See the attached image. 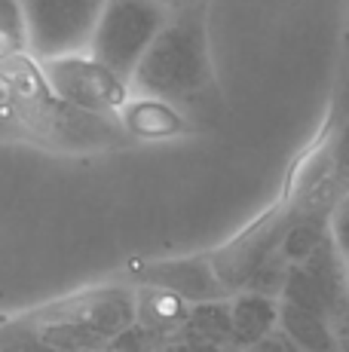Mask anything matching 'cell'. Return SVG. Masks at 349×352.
I'll return each instance as SVG.
<instances>
[{
    "label": "cell",
    "instance_id": "1",
    "mask_svg": "<svg viewBox=\"0 0 349 352\" xmlns=\"http://www.w3.org/2000/svg\"><path fill=\"white\" fill-rule=\"evenodd\" d=\"M205 10L209 0L174 12L129 80L132 96L169 101L196 129L221 113Z\"/></svg>",
    "mask_w": 349,
    "mask_h": 352
},
{
    "label": "cell",
    "instance_id": "2",
    "mask_svg": "<svg viewBox=\"0 0 349 352\" xmlns=\"http://www.w3.org/2000/svg\"><path fill=\"white\" fill-rule=\"evenodd\" d=\"M0 80L16 101V138L65 153L120 151L132 144L113 117L86 113L58 98L31 52L0 62Z\"/></svg>",
    "mask_w": 349,
    "mask_h": 352
},
{
    "label": "cell",
    "instance_id": "3",
    "mask_svg": "<svg viewBox=\"0 0 349 352\" xmlns=\"http://www.w3.org/2000/svg\"><path fill=\"white\" fill-rule=\"evenodd\" d=\"M169 19L172 16L157 0H107L86 52L123 80H132Z\"/></svg>",
    "mask_w": 349,
    "mask_h": 352
},
{
    "label": "cell",
    "instance_id": "4",
    "mask_svg": "<svg viewBox=\"0 0 349 352\" xmlns=\"http://www.w3.org/2000/svg\"><path fill=\"white\" fill-rule=\"evenodd\" d=\"M49 89L71 107H80L86 113L98 117H120L126 101L132 98L129 80L113 74L89 52H71V56H56L40 62Z\"/></svg>",
    "mask_w": 349,
    "mask_h": 352
},
{
    "label": "cell",
    "instance_id": "5",
    "mask_svg": "<svg viewBox=\"0 0 349 352\" xmlns=\"http://www.w3.org/2000/svg\"><path fill=\"white\" fill-rule=\"evenodd\" d=\"M28 19V52L43 58L89 50L107 0H22Z\"/></svg>",
    "mask_w": 349,
    "mask_h": 352
},
{
    "label": "cell",
    "instance_id": "6",
    "mask_svg": "<svg viewBox=\"0 0 349 352\" xmlns=\"http://www.w3.org/2000/svg\"><path fill=\"white\" fill-rule=\"evenodd\" d=\"M291 221H294V212L285 202L273 206V208H267L258 221H251L248 230H243L236 239H230L224 248L209 254L214 273H218L221 285L227 288V294H230V291H243L251 270L279 248L282 236H285Z\"/></svg>",
    "mask_w": 349,
    "mask_h": 352
},
{
    "label": "cell",
    "instance_id": "7",
    "mask_svg": "<svg viewBox=\"0 0 349 352\" xmlns=\"http://www.w3.org/2000/svg\"><path fill=\"white\" fill-rule=\"evenodd\" d=\"M129 276L135 279V285L163 288V291H169V294L181 297L184 303H190V307L193 303L221 300V297H227V288L221 285L209 254L166 257V261L138 263V267H132Z\"/></svg>",
    "mask_w": 349,
    "mask_h": 352
},
{
    "label": "cell",
    "instance_id": "8",
    "mask_svg": "<svg viewBox=\"0 0 349 352\" xmlns=\"http://www.w3.org/2000/svg\"><path fill=\"white\" fill-rule=\"evenodd\" d=\"M120 129L129 135V141H169V138H184V135L199 132L184 113L169 101L147 98V96H132L126 107L117 117Z\"/></svg>",
    "mask_w": 349,
    "mask_h": 352
},
{
    "label": "cell",
    "instance_id": "9",
    "mask_svg": "<svg viewBox=\"0 0 349 352\" xmlns=\"http://www.w3.org/2000/svg\"><path fill=\"white\" fill-rule=\"evenodd\" d=\"M279 309L282 300L267 294H254V291H236L230 297V322H233V346L243 352L273 331H279Z\"/></svg>",
    "mask_w": 349,
    "mask_h": 352
},
{
    "label": "cell",
    "instance_id": "10",
    "mask_svg": "<svg viewBox=\"0 0 349 352\" xmlns=\"http://www.w3.org/2000/svg\"><path fill=\"white\" fill-rule=\"evenodd\" d=\"M135 322L144 324L147 331L159 334L163 340H172L174 334H181L190 316V303H184L181 297L169 294L163 288L150 285H135Z\"/></svg>",
    "mask_w": 349,
    "mask_h": 352
},
{
    "label": "cell",
    "instance_id": "11",
    "mask_svg": "<svg viewBox=\"0 0 349 352\" xmlns=\"http://www.w3.org/2000/svg\"><path fill=\"white\" fill-rule=\"evenodd\" d=\"M279 331L300 352H344L340 349V337H337V331H334L331 319H328V316H319V313H310V309L282 303Z\"/></svg>",
    "mask_w": 349,
    "mask_h": 352
},
{
    "label": "cell",
    "instance_id": "12",
    "mask_svg": "<svg viewBox=\"0 0 349 352\" xmlns=\"http://www.w3.org/2000/svg\"><path fill=\"white\" fill-rule=\"evenodd\" d=\"M187 334L199 337V340L212 343L221 349H233V322H230V297H221V300H205V303H193L190 316L184 324Z\"/></svg>",
    "mask_w": 349,
    "mask_h": 352
},
{
    "label": "cell",
    "instance_id": "13",
    "mask_svg": "<svg viewBox=\"0 0 349 352\" xmlns=\"http://www.w3.org/2000/svg\"><path fill=\"white\" fill-rule=\"evenodd\" d=\"M325 239H328V218H297L294 214V221L288 224L285 236L279 242V254L291 267H300L304 261H310V254Z\"/></svg>",
    "mask_w": 349,
    "mask_h": 352
},
{
    "label": "cell",
    "instance_id": "14",
    "mask_svg": "<svg viewBox=\"0 0 349 352\" xmlns=\"http://www.w3.org/2000/svg\"><path fill=\"white\" fill-rule=\"evenodd\" d=\"M28 52V19L22 0H0V62Z\"/></svg>",
    "mask_w": 349,
    "mask_h": 352
},
{
    "label": "cell",
    "instance_id": "15",
    "mask_svg": "<svg viewBox=\"0 0 349 352\" xmlns=\"http://www.w3.org/2000/svg\"><path fill=\"white\" fill-rule=\"evenodd\" d=\"M322 144H325L334 184L344 196H349V120H334V126L325 132Z\"/></svg>",
    "mask_w": 349,
    "mask_h": 352
},
{
    "label": "cell",
    "instance_id": "16",
    "mask_svg": "<svg viewBox=\"0 0 349 352\" xmlns=\"http://www.w3.org/2000/svg\"><path fill=\"white\" fill-rule=\"evenodd\" d=\"M279 300L288 303V307H300V309H310V313L328 316L325 297H322L319 282H315L304 267H291V273H288V282H285V288H282Z\"/></svg>",
    "mask_w": 349,
    "mask_h": 352
},
{
    "label": "cell",
    "instance_id": "17",
    "mask_svg": "<svg viewBox=\"0 0 349 352\" xmlns=\"http://www.w3.org/2000/svg\"><path fill=\"white\" fill-rule=\"evenodd\" d=\"M288 273H291V263H288L276 248L270 257H264V261L251 270L243 291H254V294H267V297H276L279 300L282 288H285V282H288Z\"/></svg>",
    "mask_w": 349,
    "mask_h": 352
},
{
    "label": "cell",
    "instance_id": "18",
    "mask_svg": "<svg viewBox=\"0 0 349 352\" xmlns=\"http://www.w3.org/2000/svg\"><path fill=\"white\" fill-rule=\"evenodd\" d=\"M43 334L31 316L0 322V352H43Z\"/></svg>",
    "mask_w": 349,
    "mask_h": 352
},
{
    "label": "cell",
    "instance_id": "19",
    "mask_svg": "<svg viewBox=\"0 0 349 352\" xmlns=\"http://www.w3.org/2000/svg\"><path fill=\"white\" fill-rule=\"evenodd\" d=\"M166 343H169V340H163L159 334L147 331L144 324L132 322L129 328H123L111 340V349L113 352H153V349H166Z\"/></svg>",
    "mask_w": 349,
    "mask_h": 352
},
{
    "label": "cell",
    "instance_id": "20",
    "mask_svg": "<svg viewBox=\"0 0 349 352\" xmlns=\"http://www.w3.org/2000/svg\"><path fill=\"white\" fill-rule=\"evenodd\" d=\"M328 236H331L334 248L340 252V257L346 261L349 267V196L334 206V212L328 214Z\"/></svg>",
    "mask_w": 349,
    "mask_h": 352
},
{
    "label": "cell",
    "instance_id": "21",
    "mask_svg": "<svg viewBox=\"0 0 349 352\" xmlns=\"http://www.w3.org/2000/svg\"><path fill=\"white\" fill-rule=\"evenodd\" d=\"M166 352H233V349H221V346H212V343L199 340V337L187 334V331H181V334H174L169 343H166Z\"/></svg>",
    "mask_w": 349,
    "mask_h": 352
},
{
    "label": "cell",
    "instance_id": "22",
    "mask_svg": "<svg viewBox=\"0 0 349 352\" xmlns=\"http://www.w3.org/2000/svg\"><path fill=\"white\" fill-rule=\"evenodd\" d=\"M243 352H300L297 346H294L291 340H288L282 331H273L270 337H264L260 343H254V346H248Z\"/></svg>",
    "mask_w": 349,
    "mask_h": 352
},
{
    "label": "cell",
    "instance_id": "23",
    "mask_svg": "<svg viewBox=\"0 0 349 352\" xmlns=\"http://www.w3.org/2000/svg\"><path fill=\"white\" fill-rule=\"evenodd\" d=\"M334 120H349V62L337 83V92H334Z\"/></svg>",
    "mask_w": 349,
    "mask_h": 352
},
{
    "label": "cell",
    "instance_id": "24",
    "mask_svg": "<svg viewBox=\"0 0 349 352\" xmlns=\"http://www.w3.org/2000/svg\"><path fill=\"white\" fill-rule=\"evenodd\" d=\"M159 6H163L169 16H174V12H181V10H187V6H193V3H199V0H157Z\"/></svg>",
    "mask_w": 349,
    "mask_h": 352
},
{
    "label": "cell",
    "instance_id": "25",
    "mask_svg": "<svg viewBox=\"0 0 349 352\" xmlns=\"http://www.w3.org/2000/svg\"><path fill=\"white\" fill-rule=\"evenodd\" d=\"M340 46H344V56H346V62H349V16H346V22H344V31H340Z\"/></svg>",
    "mask_w": 349,
    "mask_h": 352
},
{
    "label": "cell",
    "instance_id": "26",
    "mask_svg": "<svg viewBox=\"0 0 349 352\" xmlns=\"http://www.w3.org/2000/svg\"><path fill=\"white\" fill-rule=\"evenodd\" d=\"M98 352H113V349H111V346H104V349H98Z\"/></svg>",
    "mask_w": 349,
    "mask_h": 352
},
{
    "label": "cell",
    "instance_id": "27",
    "mask_svg": "<svg viewBox=\"0 0 349 352\" xmlns=\"http://www.w3.org/2000/svg\"><path fill=\"white\" fill-rule=\"evenodd\" d=\"M43 352H56V349H49V346H46V349H43Z\"/></svg>",
    "mask_w": 349,
    "mask_h": 352
},
{
    "label": "cell",
    "instance_id": "28",
    "mask_svg": "<svg viewBox=\"0 0 349 352\" xmlns=\"http://www.w3.org/2000/svg\"><path fill=\"white\" fill-rule=\"evenodd\" d=\"M153 352H166V349H153Z\"/></svg>",
    "mask_w": 349,
    "mask_h": 352
}]
</instances>
